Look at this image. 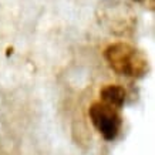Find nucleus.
Returning <instances> with one entry per match:
<instances>
[{
  "mask_svg": "<svg viewBox=\"0 0 155 155\" xmlns=\"http://www.w3.org/2000/svg\"><path fill=\"white\" fill-rule=\"evenodd\" d=\"M100 98L101 101L111 107L122 108L127 100V91L120 84H107L100 90Z\"/></svg>",
  "mask_w": 155,
  "mask_h": 155,
  "instance_id": "4",
  "label": "nucleus"
},
{
  "mask_svg": "<svg viewBox=\"0 0 155 155\" xmlns=\"http://www.w3.org/2000/svg\"><path fill=\"white\" fill-rule=\"evenodd\" d=\"M132 2H135V3H142V5L150 6L151 10L154 9V0H132Z\"/></svg>",
  "mask_w": 155,
  "mask_h": 155,
  "instance_id": "5",
  "label": "nucleus"
},
{
  "mask_svg": "<svg viewBox=\"0 0 155 155\" xmlns=\"http://www.w3.org/2000/svg\"><path fill=\"white\" fill-rule=\"evenodd\" d=\"M104 58L110 68L118 75L142 78L150 71V60L138 47L127 41H115L104 50Z\"/></svg>",
  "mask_w": 155,
  "mask_h": 155,
  "instance_id": "1",
  "label": "nucleus"
},
{
  "mask_svg": "<svg viewBox=\"0 0 155 155\" xmlns=\"http://www.w3.org/2000/svg\"><path fill=\"white\" fill-rule=\"evenodd\" d=\"M90 120L94 128L105 141H115L122 128V117L120 110L103 101H95L90 105Z\"/></svg>",
  "mask_w": 155,
  "mask_h": 155,
  "instance_id": "3",
  "label": "nucleus"
},
{
  "mask_svg": "<svg viewBox=\"0 0 155 155\" xmlns=\"http://www.w3.org/2000/svg\"><path fill=\"white\" fill-rule=\"evenodd\" d=\"M97 20L108 33L127 37L137 28V14L121 0H104L97 9Z\"/></svg>",
  "mask_w": 155,
  "mask_h": 155,
  "instance_id": "2",
  "label": "nucleus"
}]
</instances>
